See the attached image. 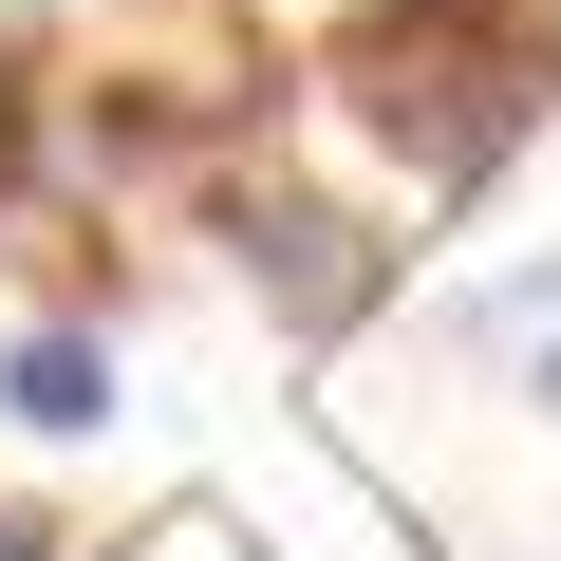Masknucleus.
<instances>
[{"instance_id": "4", "label": "nucleus", "mask_w": 561, "mask_h": 561, "mask_svg": "<svg viewBox=\"0 0 561 561\" xmlns=\"http://www.w3.org/2000/svg\"><path fill=\"white\" fill-rule=\"evenodd\" d=\"M0 561H76V542H57V524H38V505H0Z\"/></svg>"}, {"instance_id": "6", "label": "nucleus", "mask_w": 561, "mask_h": 561, "mask_svg": "<svg viewBox=\"0 0 561 561\" xmlns=\"http://www.w3.org/2000/svg\"><path fill=\"white\" fill-rule=\"evenodd\" d=\"M0 169H20V94H0Z\"/></svg>"}, {"instance_id": "3", "label": "nucleus", "mask_w": 561, "mask_h": 561, "mask_svg": "<svg viewBox=\"0 0 561 561\" xmlns=\"http://www.w3.org/2000/svg\"><path fill=\"white\" fill-rule=\"evenodd\" d=\"M0 412H20L38 449H94L131 393H113V337L94 319H38V337H0Z\"/></svg>"}, {"instance_id": "5", "label": "nucleus", "mask_w": 561, "mask_h": 561, "mask_svg": "<svg viewBox=\"0 0 561 561\" xmlns=\"http://www.w3.org/2000/svg\"><path fill=\"white\" fill-rule=\"evenodd\" d=\"M524 393H561V337H542V356H524Z\"/></svg>"}, {"instance_id": "2", "label": "nucleus", "mask_w": 561, "mask_h": 561, "mask_svg": "<svg viewBox=\"0 0 561 561\" xmlns=\"http://www.w3.org/2000/svg\"><path fill=\"white\" fill-rule=\"evenodd\" d=\"M225 262H243V300H262L280 337H356V319H393V280H412L356 206L280 187V169H262V187H225Z\"/></svg>"}, {"instance_id": "1", "label": "nucleus", "mask_w": 561, "mask_h": 561, "mask_svg": "<svg viewBox=\"0 0 561 561\" xmlns=\"http://www.w3.org/2000/svg\"><path fill=\"white\" fill-rule=\"evenodd\" d=\"M319 94L412 206H468L561 131V0H337Z\"/></svg>"}]
</instances>
